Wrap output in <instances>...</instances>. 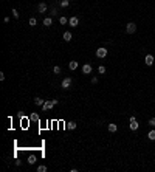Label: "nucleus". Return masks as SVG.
<instances>
[{"label": "nucleus", "instance_id": "20", "mask_svg": "<svg viewBox=\"0 0 155 172\" xmlns=\"http://www.w3.org/2000/svg\"><path fill=\"white\" fill-rule=\"evenodd\" d=\"M36 23H37V20H36L34 17H31V19H30V25L31 26H36Z\"/></svg>", "mask_w": 155, "mask_h": 172}, {"label": "nucleus", "instance_id": "25", "mask_svg": "<svg viewBox=\"0 0 155 172\" xmlns=\"http://www.w3.org/2000/svg\"><path fill=\"white\" fill-rule=\"evenodd\" d=\"M98 71H99V73H101V75H102V73H106V67H102V65H101V67L98 68Z\"/></svg>", "mask_w": 155, "mask_h": 172}, {"label": "nucleus", "instance_id": "7", "mask_svg": "<svg viewBox=\"0 0 155 172\" xmlns=\"http://www.w3.org/2000/svg\"><path fill=\"white\" fill-rule=\"evenodd\" d=\"M47 10H48V6H47V3H39L37 5V11L40 13V14H43V13H47Z\"/></svg>", "mask_w": 155, "mask_h": 172}, {"label": "nucleus", "instance_id": "17", "mask_svg": "<svg viewBox=\"0 0 155 172\" xmlns=\"http://www.w3.org/2000/svg\"><path fill=\"white\" fill-rule=\"evenodd\" d=\"M34 102L37 104V105H40V107H42V105H43V99H40V98H36V99H34Z\"/></svg>", "mask_w": 155, "mask_h": 172}, {"label": "nucleus", "instance_id": "28", "mask_svg": "<svg viewBox=\"0 0 155 172\" xmlns=\"http://www.w3.org/2000/svg\"><path fill=\"white\" fill-rule=\"evenodd\" d=\"M98 82V78H92V84H96Z\"/></svg>", "mask_w": 155, "mask_h": 172}, {"label": "nucleus", "instance_id": "27", "mask_svg": "<svg viewBox=\"0 0 155 172\" xmlns=\"http://www.w3.org/2000/svg\"><path fill=\"white\" fill-rule=\"evenodd\" d=\"M13 16L16 17V19H19V13H17V10H13Z\"/></svg>", "mask_w": 155, "mask_h": 172}, {"label": "nucleus", "instance_id": "9", "mask_svg": "<svg viewBox=\"0 0 155 172\" xmlns=\"http://www.w3.org/2000/svg\"><path fill=\"white\" fill-rule=\"evenodd\" d=\"M82 73L90 75V73H92V65H90V64H85V65L82 67Z\"/></svg>", "mask_w": 155, "mask_h": 172}, {"label": "nucleus", "instance_id": "1", "mask_svg": "<svg viewBox=\"0 0 155 172\" xmlns=\"http://www.w3.org/2000/svg\"><path fill=\"white\" fill-rule=\"evenodd\" d=\"M107 53H109V50H107V48H104V47H101V48H98V50H96V58L104 59V58L107 56Z\"/></svg>", "mask_w": 155, "mask_h": 172}, {"label": "nucleus", "instance_id": "23", "mask_svg": "<svg viewBox=\"0 0 155 172\" xmlns=\"http://www.w3.org/2000/svg\"><path fill=\"white\" fill-rule=\"evenodd\" d=\"M30 120H33V121H37V120H39V116L36 115V113H33V115L30 116Z\"/></svg>", "mask_w": 155, "mask_h": 172}, {"label": "nucleus", "instance_id": "8", "mask_svg": "<svg viewBox=\"0 0 155 172\" xmlns=\"http://www.w3.org/2000/svg\"><path fill=\"white\" fill-rule=\"evenodd\" d=\"M68 23L71 25V28H75V26H78V23H79V19H78V17H70Z\"/></svg>", "mask_w": 155, "mask_h": 172}, {"label": "nucleus", "instance_id": "26", "mask_svg": "<svg viewBox=\"0 0 155 172\" xmlns=\"http://www.w3.org/2000/svg\"><path fill=\"white\" fill-rule=\"evenodd\" d=\"M53 71H54V73H58V75H59V73H61V67H54V68H53Z\"/></svg>", "mask_w": 155, "mask_h": 172}, {"label": "nucleus", "instance_id": "11", "mask_svg": "<svg viewBox=\"0 0 155 172\" xmlns=\"http://www.w3.org/2000/svg\"><path fill=\"white\" fill-rule=\"evenodd\" d=\"M51 23H53V19H51V17H45V19H43V25H45V26H51Z\"/></svg>", "mask_w": 155, "mask_h": 172}, {"label": "nucleus", "instance_id": "24", "mask_svg": "<svg viewBox=\"0 0 155 172\" xmlns=\"http://www.w3.org/2000/svg\"><path fill=\"white\" fill-rule=\"evenodd\" d=\"M149 126H152V127H155V116L149 120Z\"/></svg>", "mask_w": 155, "mask_h": 172}, {"label": "nucleus", "instance_id": "15", "mask_svg": "<svg viewBox=\"0 0 155 172\" xmlns=\"http://www.w3.org/2000/svg\"><path fill=\"white\" fill-rule=\"evenodd\" d=\"M67 129H70V130L76 129V123H73V121H71V123H68V124H67Z\"/></svg>", "mask_w": 155, "mask_h": 172}, {"label": "nucleus", "instance_id": "19", "mask_svg": "<svg viewBox=\"0 0 155 172\" xmlns=\"http://www.w3.org/2000/svg\"><path fill=\"white\" fill-rule=\"evenodd\" d=\"M37 172H47V166H43V164L39 166V167H37Z\"/></svg>", "mask_w": 155, "mask_h": 172}, {"label": "nucleus", "instance_id": "5", "mask_svg": "<svg viewBox=\"0 0 155 172\" xmlns=\"http://www.w3.org/2000/svg\"><path fill=\"white\" fill-rule=\"evenodd\" d=\"M61 87H62V88H70V87H71V78H64Z\"/></svg>", "mask_w": 155, "mask_h": 172}, {"label": "nucleus", "instance_id": "10", "mask_svg": "<svg viewBox=\"0 0 155 172\" xmlns=\"http://www.w3.org/2000/svg\"><path fill=\"white\" fill-rule=\"evenodd\" d=\"M71 39H73V36H71L70 31H65V33H64V40H65V42H71Z\"/></svg>", "mask_w": 155, "mask_h": 172}, {"label": "nucleus", "instance_id": "3", "mask_svg": "<svg viewBox=\"0 0 155 172\" xmlns=\"http://www.w3.org/2000/svg\"><path fill=\"white\" fill-rule=\"evenodd\" d=\"M126 31H127V34H133L136 31V25L133 22H129V23L126 25Z\"/></svg>", "mask_w": 155, "mask_h": 172}, {"label": "nucleus", "instance_id": "6", "mask_svg": "<svg viewBox=\"0 0 155 172\" xmlns=\"http://www.w3.org/2000/svg\"><path fill=\"white\" fill-rule=\"evenodd\" d=\"M153 56H152V54H146V58H144V62H146V65H147V67H150L152 64H153Z\"/></svg>", "mask_w": 155, "mask_h": 172}, {"label": "nucleus", "instance_id": "13", "mask_svg": "<svg viewBox=\"0 0 155 172\" xmlns=\"http://www.w3.org/2000/svg\"><path fill=\"white\" fill-rule=\"evenodd\" d=\"M116 130H118L116 124H109V132H110V133H115Z\"/></svg>", "mask_w": 155, "mask_h": 172}, {"label": "nucleus", "instance_id": "2", "mask_svg": "<svg viewBox=\"0 0 155 172\" xmlns=\"http://www.w3.org/2000/svg\"><path fill=\"white\" fill-rule=\"evenodd\" d=\"M130 124H129V127H130V130H138V127H140V124H138V121L135 120V116H130Z\"/></svg>", "mask_w": 155, "mask_h": 172}, {"label": "nucleus", "instance_id": "12", "mask_svg": "<svg viewBox=\"0 0 155 172\" xmlns=\"http://www.w3.org/2000/svg\"><path fill=\"white\" fill-rule=\"evenodd\" d=\"M68 68H70V70H76V68H78V62H76V61H71L70 64H68Z\"/></svg>", "mask_w": 155, "mask_h": 172}, {"label": "nucleus", "instance_id": "18", "mask_svg": "<svg viewBox=\"0 0 155 172\" xmlns=\"http://www.w3.org/2000/svg\"><path fill=\"white\" fill-rule=\"evenodd\" d=\"M67 22H68V19H67V17H61V19H59V23H61V25H65Z\"/></svg>", "mask_w": 155, "mask_h": 172}, {"label": "nucleus", "instance_id": "21", "mask_svg": "<svg viewBox=\"0 0 155 172\" xmlns=\"http://www.w3.org/2000/svg\"><path fill=\"white\" fill-rule=\"evenodd\" d=\"M28 163H30V164H34V163H36V157H33V155H31V157L28 158Z\"/></svg>", "mask_w": 155, "mask_h": 172}, {"label": "nucleus", "instance_id": "22", "mask_svg": "<svg viewBox=\"0 0 155 172\" xmlns=\"http://www.w3.org/2000/svg\"><path fill=\"white\" fill-rule=\"evenodd\" d=\"M50 14H51V16H56V14H58V8H56V6L51 8V13H50Z\"/></svg>", "mask_w": 155, "mask_h": 172}, {"label": "nucleus", "instance_id": "16", "mask_svg": "<svg viewBox=\"0 0 155 172\" xmlns=\"http://www.w3.org/2000/svg\"><path fill=\"white\" fill-rule=\"evenodd\" d=\"M59 5H61V6H62V8H67V6H68V5H70V0H62V2H61V3H59Z\"/></svg>", "mask_w": 155, "mask_h": 172}, {"label": "nucleus", "instance_id": "14", "mask_svg": "<svg viewBox=\"0 0 155 172\" xmlns=\"http://www.w3.org/2000/svg\"><path fill=\"white\" fill-rule=\"evenodd\" d=\"M147 138L152 140V141H155V130H150V132L147 133Z\"/></svg>", "mask_w": 155, "mask_h": 172}, {"label": "nucleus", "instance_id": "4", "mask_svg": "<svg viewBox=\"0 0 155 172\" xmlns=\"http://www.w3.org/2000/svg\"><path fill=\"white\" fill-rule=\"evenodd\" d=\"M53 107H54L53 99H51V101H45L43 105H42V110H43V112H47V110H50V108H53Z\"/></svg>", "mask_w": 155, "mask_h": 172}]
</instances>
